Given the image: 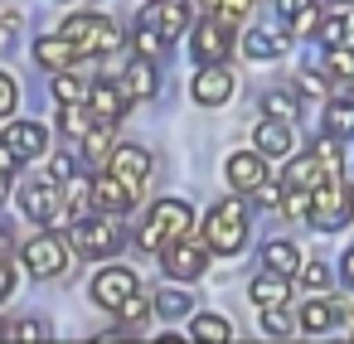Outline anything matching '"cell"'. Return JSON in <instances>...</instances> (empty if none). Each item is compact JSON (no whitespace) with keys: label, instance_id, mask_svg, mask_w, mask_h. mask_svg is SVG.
<instances>
[{"label":"cell","instance_id":"1f68e13d","mask_svg":"<svg viewBox=\"0 0 354 344\" xmlns=\"http://www.w3.org/2000/svg\"><path fill=\"white\" fill-rule=\"evenodd\" d=\"M296 329H301V315H286V305H267V310H262V334L291 339Z\"/></svg>","mask_w":354,"mask_h":344},{"label":"cell","instance_id":"e0dca14e","mask_svg":"<svg viewBox=\"0 0 354 344\" xmlns=\"http://www.w3.org/2000/svg\"><path fill=\"white\" fill-rule=\"evenodd\" d=\"M35 64L49 73H68L78 64V44L68 35H44V39H35Z\"/></svg>","mask_w":354,"mask_h":344},{"label":"cell","instance_id":"ba28073f","mask_svg":"<svg viewBox=\"0 0 354 344\" xmlns=\"http://www.w3.org/2000/svg\"><path fill=\"white\" fill-rule=\"evenodd\" d=\"M228 49H233V20L209 15V20L194 25V35H189V54H194L199 64H228Z\"/></svg>","mask_w":354,"mask_h":344},{"label":"cell","instance_id":"4fadbf2b","mask_svg":"<svg viewBox=\"0 0 354 344\" xmlns=\"http://www.w3.org/2000/svg\"><path fill=\"white\" fill-rule=\"evenodd\" d=\"M223 180L233 184V189H243V194H257L262 184H267V155L252 146V151H238V155H228V165H223Z\"/></svg>","mask_w":354,"mask_h":344},{"label":"cell","instance_id":"ab89813d","mask_svg":"<svg viewBox=\"0 0 354 344\" xmlns=\"http://www.w3.org/2000/svg\"><path fill=\"white\" fill-rule=\"evenodd\" d=\"M15 107H20V88L10 73H0V117H15Z\"/></svg>","mask_w":354,"mask_h":344},{"label":"cell","instance_id":"2e32d148","mask_svg":"<svg viewBox=\"0 0 354 344\" xmlns=\"http://www.w3.org/2000/svg\"><path fill=\"white\" fill-rule=\"evenodd\" d=\"M0 136H6L10 141V151L30 165V160H39L44 151H49V131L39 126V122H10L6 131H0Z\"/></svg>","mask_w":354,"mask_h":344},{"label":"cell","instance_id":"836d02e7","mask_svg":"<svg viewBox=\"0 0 354 344\" xmlns=\"http://www.w3.org/2000/svg\"><path fill=\"white\" fill-rule=\"evenodd\" d=\"M156 315H165V320H180V315H189V291L160 286V291H156Z\"/></svg>","mask_w":354,"mask_h":344},{"label":"cell","instance_id":"f1b7e54d","mask_svg":"<svg viewBox=\"0 0 354 344\" xmlns=\"http://www.w3.org/2000/svg\"><path fill=\"white\" fill-rule=\"evenodd\" d=\"M325 180H330V170L320 165V155H315V151L296 155V165L286 170V184H306V189H315V184H325Z\"/></svg>","mask_w":354,"mask_h":344},{"label":"cell","instance_id":"d590c367","mask_svg":"<svg viewBox=\"0 0 354 344\" xmlns=\"http://www.w3.org/2000/svg\"><path fill=\"white\" fill-rule=\"evenodd\" d=\"M131 44H136V54H151V59H156V54H165V44H170V39H165L156 25H146V20H141V30L131 35Z\"/></svg>","mask_w":354,"mask_h":344},{"label":"cell","instance_id":"f5cc1de1","mask_svg":"<svg viewBox=\"0 0 354 344\" xmlns=\"http://www.w3.org/2000/svg\"><path fill=\"white\" fill-rule=\"evenodd\" d=\"M349 339H354V325H349Z\"/></svg>","mask_w":354,"mask_h":344},{"label":"cell","instance_id":"5bb4252c","mask_svg":"<svg viewBox=\"0 0 354 344\" xmlns=\"http://www.w3.org/2000/svg\"><path fill=\"white\" fill-rule=\"evenodd\" d=\"M141 20H146V25H156V30L175 44V39L189 30V0H151V6L141 10Z\"/></svg>","mask_w":354,"mask_h":344},{"label":"cell","instance_id":"484cf974","mask_svg":"<svg viewBox=\"0 0 354 344\" xmlns=\"http://www.w3.org/2000/svg\"><path fill=\"white\" fill-rule=\"evenodd\" d=\"M262 267H272V271L291 276V271H301V247H296V242H286V238H272V242L262 247Z\"/></svg>","mask_w":354,"mask_h":344},{"label":"cell","instance_id":"9c48e42d","mask_svg":"<svg viewBox=\"0 0 354 344\" xmlns=\"http://www.w3.org/2000/svg\"><path fill=\"white\" fill-rule=\"evenodd\" d=\"M88 291H93V300H97L102 310H117L127 296L141 291V276H136L131 267L112 262V267H97V271H93V286H88Z\"/></svg>","mask_w":354,"mask_h":344},{"label":"cell","instance_id":"ac0fdd59","mask_svg":"<svg viewBox=\"0 0 354 344\" xmlns=\"http://www.w3.org/2000/svg\"><path fill=\"white\" fill-rule=\"evenodd\" d=\"M122 93L131 97V102H146V97H156V64H151V54H136L127 68H122Z\"/></svg>","mask_w":354,"mask_h":344},{"label":"cell","instance_id":"816d5d0a","mask_svg":"<svg viewBox=\"0 0 354 344\" xmlns=\"http://www.w3.org/2000/svg\"><path fill=\"white\" fill-rule=\"evenodd\" d=\"M330 6H344V0H330Z\"/></svg>","mask_w":354,"mask_h":344},{"label":"cell","instance_id":"7bdbcfd3","mask_svg":"<svg viewBox=\"0 0 354 344\" xmlns=\"http://www.w3.org/2000/svg\"><path fill=\"white\" fill-rule=\"evenodd\" d=\"M49 175H54L59 184H68V180L78 175V165H73V155H54V160H49Z\"/></svg>","mask_w":354,"mask_h":344},{"label":"cell","instance_id":"5b68a950","mask_svg":"<svg viewBox=\"0 0 354 344\" xmlns=\"http://www.w3.org/2000/svg\"><path fill=\"white\" fill-rule=\"evenodd\" d=\"M59 35H68V39L78 44V54H107V49H117V44H122V30H117V20H107V15H93V10H78V15H68Z\"/></svg>","mask_w":354,"mask_h":344},{"label":"cell","instance_id":"681fc988","mask_svg":"<svg viewBox=\"0 0 354 344\" xmlns=\"http://www.w3.org/2000/svg\"><path fill=\"white\" fill-rule=\"evenodd\" d=\"M6 247H10V233H6V228H0V252H6Z\"/></svg>","mask_w":354,"mask_h":344},{"label":"cell","instance_id":"7402d4cb","mask_svg":"<svg viewBox=\"0 0 354 344\" xmlns=\"http://www.w3.org/2000/svg\"><path fill=\"white\" fill-rule=\"evenodd\" d=\"M59 126H64L68 141H83V136H93L102 122H97V112H93L88 102H59Z\"/></svg>","mask_w":354,"mask_h":344},{"label":"cell","instance_id":"603a6c76","mask_svg":"<svg viewBox=\"0 0 354 344\" xmlns=\"http://www.w3.org/2000/svg\"><path fill=\"white\" fill-rule=\"evenodd\" d=\"M315 39H320V49H339V44H354V10H330L320 25H315Z\"/></svg>","mask_w":354,"mask_h":344},{"label":"cell","instance_id":"d6986e66","mask_svg":"<svg viewBox=\"0 0 354 344\" xmlns=\"http://www.w3.org/2000/svg\"><path fill=\"white\" fill-rule=\"evenodd\" d=\"M335 320H354V310L344 300H306L301 305V329L306 334H325Z\"/></svg>","mask_w":354,"mask_h":344},{"label":"cell","instance_id":"6da1fadb","mask_svg":"<svg viewBox=\"0 0 354 344\" xmlns=\"http://www.w3.org/2000/svg\"><path fill=\"white\" fill-rule=\"evenodd\" d=\"M194 228V209L185 204V199H160V204H151V218L141 223V233H136V242L146 247V252H165L175 238H185Z\"/></svg>","mask_w":354,"mask_h":344},{"label":"cell","instance_id":"f35d334b","mask_svg":"<svg viewBox=\"0 0 354 344\" xmlns=\"http://www.w3.org/2000/svg\"><path fill=\"white\" fill-rule=\"evenodd\" d=\"M199 6L214 10V15H223V20H243L252 10V0H199Z\"/></svg>","mask_w":354,"mask_h":344},{"label":"cell","instance_id":"60d3db41","mask_svg":"<svg viewBox=\"0 0 354 344\" xmlns=\"http://www.w3.org/2000/svg\"><path fill=\"white\" fill-rule=\"evenodd\" d=\"M301 281H306V291H325L330 286V267L325 262H306L301 267Z\"/></svg>","mask_w":354,"mask_h":344},{"label":"cell","instance_id":"74e56055","mask_svg":"<svg viewBox=\"0 0 354 344\" xmlns=\"http://www.w3.org/2000/svg\"><path fill=\"white\" fill-rule=\"evenodd\" d=\"M78 146H83V155H88V160H102V155H112V151H107V146H112V126H97V131H93V136H83Z\"/></svg>","mask_w":354,"mask_h":344},{"label":"cell","instance_id":"f6af8a7d","mask_svg":"<svg viewBox=\"0 0 354 344\" xmlns=\"http://www.w3.org/2000/svg\"><path fill=\"white\" fill-rule=\"evenodd\" d=\"M10 291H15V271H10L6 252H0V300H10Z\"/></svg>","mask_w":354,"mask_h":344},{"label":"cell","instance_id":"ee69618b","mask_svg":"<svg viewBox=\"0 0 354 344\" xmlns=\"http://www.w3.org/2000/svg\"><path fill=\"white\" fill-rule=\"evenodd\" d=\"M315 25H320L315 6H310V10H301V15H291V35H315Z\"/></svg>","mask_w":354,"mask_h":344},{"label":"cell","instance_id":"3957f363","mask_svg":"<svg viewBox=\"0 0 354 344\" xmlns=\"http://www.w3.org/2000/svg\"><path fill=\"white\" fill-rule=\"evenodd\" d=\"M354 218V189L349 180L330 175L325 184H315V204H310V228L320 233H344V223Z\"/></svg>","mask_w":354,"mask_h":344},{"label":"cell","instance_id":"8d00e7d4","mask_svg":"<svg viewBox=\"0 0 354 344\" xmlns=\"http://www.w3.org/2000/svg\"><path fill=\"white\" fill-rule=\"evenodd\" d=\"M64 194H68V213H73V209H93V180H88V175H73V180L64 184Z\"/></svg>","mask_w":354,"mask_h":344},{"label":"cell","instance_id":"d4e9b609","mask_svg":"<svg viewBox=\"0 0 354 344\" xmlns=\"http://www.w3.org/2000/svg\"><path fill=\"white\" fill-rule=\"evenodd\" d=\"M248 296H252V305L257 310H267V305H286V296H291V286L281 281V271H272V267H262V276L248 286Z\"/></svg>","mask_w":354,"mask_h":344},{"label":"cell","instance_id":"277c9868","mask_svg":"<svg viewBox=\"0 0 354 344\" xmlns=\"http://www.w3.org/2000/svg\"><path fill=\"white\" fill-rule=\"evenodd\" d=\"M73 257H117L122 252V223H117V213H97V218H83V223H73Z\"/></svg>","mask_w":354,"mask_h":344},{"label":"cell","instance_id":"8fae6325","mask_svg":"<svg viewBox=\"0 0 354 344\" xmlns=\"http://www.w3.org/2000/svg\"><path fill=\"white\" fill-rule=\"evenodd\" d=\"M160 262H165L170 281H199L204 267H209V242H189V233H185L160 252Z\"/></svg>","mask_w":354,"mask_h":344},{"label":"cell","instance_id":"f907efd6","mask_svg":"<svg viewBox=\"0 0 354 344\" xmlns=\"http://www.w3.org/2000/svg\"><path fill=\"white\" fill-rule=\"evenodd\" d=\"M6 334H10V329H6V320H0V339H6Z\"/></svg>","mask_w":354,"mask_h":344},{"label":"cell","instance_id":"83f0119b","mask_svg":"<svg viewBox=\"0 0 354 344\" xmlns=\"http://www.w3.org/2000/svg\"><path fill=\"white\" fill-rule=\"evenodd\" d=\"M189 334L204 339V344H228V339H233V325H228L218 310H204V315L189 320Z\"/></svg>","mask_w":354,"mask_h":344},{"label":"cell","instance_id":"bcb514c9","mask_svg":"<svg viewBox=\"0 0 354 344\" xmlns=\"http://www.w3.org/2000/svg\"><path fill=\"white\" fill-rule=\"evenodd\" d=\"M310 6H315V0H277V10H281L286 20H291V15H301V10H310Z\"/></svg>","mask_w":354,"mask_h":344},{"label":"cell","instance_id":"c3c4849f","mask_svg":"<svg viewBox=\"0 0 354 344\" xmlns=\"http://www.w3.org/2000/svg\"><path fill=\"white\" fill-rule=\"evenodd\" d=\"M301 88H306V93H325V88H320V73H301Z\"/></svg>","mask_w":354,"mask_h":344},{"label":"cell","instance_id":"9a60e30c","mask_svg":"<svg viewBox=\"0 0 354 344\" xmlns=\"http://www.w3.org/2000/svg\"><path fill=\"white\" fill-rule=\"evenodd\" d=\"M107 170H117V175L136 189V194L151 184V155H146L141 146H117V151L107 155Z\"/></svg>","mask_w":354,"mask_h":344},{"label":"cell","instance_id":"52a82bcc","mask_svg":"<svg viewBox=\"0 0 354 344\" xmlns=\"http://www.w3.org/2000/svg\"><path fill=\"white\" fill-rule=\"evenodd\" d=\"M68 262H73V257H68V238H59V233H39V238L25 242V267H30L39 281L64 276Z\"/></svg>","mask_w":354,"mask_h":344},{"label":"cell","instance_id":"44dd1931","mask_svg":"<svg viewBox=\"0 0 354 344\" xmlns=\"http://www.w3.org/2000/svg\"><path fill=\"white\" fill-rule=\"evenodd\" d=\"M127 102H131V97L122 93V83H97L88 107L97 112V122H102V126H117V122H122V112H127Z\"/></svg>","mask_w":354,"mask_h":344},{"label":"cell","instance_id":"d6a6232c","mask_svg":"<svg viewBox=\"0 0 354 344\" xmlns=\"http://www.w3.org/2000/svg\"><path fill=\"white\" fill-rule=\"evenodd\" d=\"M93 88L97 83H83L73 73H54V97L59 102H93Z\"/></svg>","mask_w":354,"mask_h":344},{"label":"cell","instance_id":"4316f807","mask_svg":"<svg viewBox=\"0 0 354 344\" xmlns=\"http://www.w3.org/2000/svg\"><path fill=\"white\" fill-rule=\"evenodd\" d=\"M262 112L296 126V122H301V97H296L291 88H272V93H262Z\"/></svg>","mask_w":354,"mask_h":344},{"label":"cell","instance_id":"4dcf8cb0","mask_svg":"<svg viewBox=\"0 0 354 344\" xmlns=\"http://www.w3.org/2000/svg\"><path fill=\"white\" fill-rule=\"evenodd\" d=\"M325 131H339V136H349V131H354V97L335 93V97L325 102Z\"/></svg>","mask_w":354,"mask_h":344},{"label":"cell","instance_id":"ffe728a7","mask_svg":"<svg viewBox=\"0 0 354 344\" xmlns=\"http://www.w3.org/2000/svg\"><path fill=\"white\" fill-rule=\"evenodd\" d=\"M252 146H257L267 160H281V155L291 151V122H277V117H267L262 126H252Z\"/></svg>","mask_w":354,"mask_h":344},{"label":"cell","instance_id":"cb8c5ba5","mask_svg":"<svg viewBox=\"0 0 354 344\" xmlns=\"http://www.w3.org/2000/svg\"><path fill=\"white\" fill-rule=\"evenodd\" d=\"M243 54H248V59H257V64L281 59V54H286V35H281V30H262V25H257V30H248V35H243Z\"/></svg>","mask_w":354,"mask_h":344},{"label":"cell","instance_id":"e575fe53","mask_svg":"<svg viewBox=\"0 0 354 344\" xmlns=\"http://www.w3.org/2000/svg\"><path fill=\"white\" fill-rule=\"evenodd\" d=\"M151 310H156V296H146V291H136V296H127V300L117 305V315H122L127 325H141Z\"/></svg>","mask_w":354,"mask_h":344},{"label":"cell","instance_id":"f546056e","mask_svg":"<svg viewBox=\"0 0 354 344\" xmlns=\"http://www.w3.org/2000/svg\"><path fill=\"white\" fill-rule=\"evenodd\" d=\"M310 151L320 155V165H325L330 175H339V170H344V136H339V131L315 136V141H310Z\"/></svg>","mask_w":354,"mask_h":344},{"label":"cell","instance_id":"30bf717a","mask_svg":"<svg viewBox=\"0 0 354 344\" xmlns=\"http://www.w3.org/2000/svg\"><path fill=\"white\" fill-rule=\"evenodd\" d=\"M233 93H238V78H233L228 64H199V73H194V83H189V97H194L199 107H223Z\"/></svg>","mask_w":354,"mask_h":344},{"label":"cell","instance_id":"7c38bea8","mask_svg":"<svg viewBox=\"0 0 354 344\" xmlns=\"http://www.w3.org/2000/svg\"><path fill=\"white\" fill-rule=\"evenodd\" d=\"M136 199H141V194H136L117 170L93 175V209H97V213H117V218H122V213H131V209H136Z\"/></svg>","mask_w":354,"mask_h":344},{"label":"cell","instance_id":"8992f818","mask_svg":"<svg viewBox=\"0 0 354 344\" xmlns=\"http://www.w3.org/2000/svg\"><path fill=\"white\" fill-rule=\"evenodd\" d=\"M20 204H25L30 223H39V228H54V223H64V213H68V194L59 189L54 175H49V180H30V184L20 189Z\"/></svg>","mask_w":354,"mask_h":344},{"label":"cell","instance_id":"b9f144b4","mask_svg":"<svg viewBox=\"0 0 354 344\" xmlns=\"http://www.w3.org/2000/svg\"><path fill=\"white\" fill-rule=\"evenodd\" d=\"M10 339H49V325L30 315V320H20V325L10 329Z\"/></svg>","mask_w":354,"mask_h":344},{"label":"cell","instance_id":"7dc6e473","mask_svg":"<svg viewBox=\"0 0 354 344\" xmlns=\"http://www.w3.org/2000/svg\"><path fill=\"white\" fill-rule=\"evenodd\" d=\"M339 271H344V286H354V247L344 252V262H339Z\"/></svg>","mask_w":354,"mask_h":344},{"label":"cell","instance_id":"7a4b0ae2","mask_svg":"<svg viewBox=\"0 0 354 344\" xmlns=\"http://www.w3.org/2000/svg\"><path fill=\"white\" fill-rule=\"evenodd\" d=\"M204 242L218 257H238L248 247V209L238 199H223L209 218H204Z\"/></svg>","mask_w":354,"mask_h":344}]
</instances>
